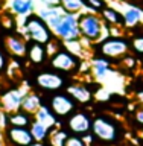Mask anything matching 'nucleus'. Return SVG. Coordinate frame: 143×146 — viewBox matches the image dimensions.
<instances>
[{
    "label": "nucleus",
    "instance_id": "obj_31",
    "mask_svg": "<svg viewBox=\"0 0 143 146\" xmlns=\"http://www.w3.org/2000/svg\"><path fill=\"white\" fill-rule=\"evenodd\" d=\"M136 102H137L139 107H143V88L136 93Z\"/></svg>",
    "mask_w": 143,
    "mask_h": 146
},
{
    "label": "nucleus",
    "instance_id": "obj_11",
    "mask_svg": "<svg viewBox=\"0 0 143 146\" xmlns=\"http://www.w3.org/2000/svg\"><path fill=\"white\" fill-rule=\"evenodd\" d=\"M3 139L6 146H29L34 141L29 128L6 126L3 128Z\"/></svg>",
    "mask_w": 143,
    "mask_h": 146
},
{
    "label": "nucleus",
    "instance_id": "obj_33",
    "mask_svg": "<svg viewBox=\"0 0 143 146\" xmlns=\"http://www.w3.org/2000/svg\"><path fill=\"white\" fill-rule=\"evenodd\" d=\"M29 146H49V145H47V141H35L34 140Z\"/></svg>",
    "mask_w": 143,
    "mask_h": 146
},
{
    "label": "nucleus",
    "instance_id": "obj_28",
    "mask_svg": "<svg viewBox=\"0 0 143 146\" xmlns=\"http://www.w3.org/2000/svg\"><path fill=\"white\" fill-rule=\"evenodd\" d=\"M66 146H88V143L85 141L84 137L75 135V134H69L66 140Z\"/></svg>",
    "mask_w": 143,
    "mask_h": 146
},
{
    "label": "nucleus",
    "instance_id": "obj_5",
    "mask_svg": "<svg viewBox=\"0 0 143 146\" xmlns=\"http://www.w3.org/2000/svg\"><path fill=\"white\" fill-rule=\"evenodd\" d=\"M21 31H23V36L27 41H34V43L47 46L50 41L55 40L52 29L37 12H32L27 17H25Z\"/></svg>",
    "mask_w": 143,
    "mask_h": 146
},
{
    "label": "nucleus",
    "instance_id": "obj_4",
    "mask_svg": "<svg viewBox=\"0 0 143 146\" xmlns=\"http://www.w3.org/2000/svg\"><path fill=\"white\" fill-rule=\"evenodd\" d=\"M69 82L70 81L67 79V76L55 72L49 67L35 68L34 75H32V85L40 93L52 94V93H57V91H63L66 90Z\"/></svg>",
    "mask_w": 143,
    "mask_h": 146
},
{
    "label": "nucleus",
    "instance_id": "obj_34",
    "mask_svg": "<svg viewBox=\"0 0 143 146\" xmlns=\"http://www.w3.org/2000/svg\"><path fill=\"white\" fill-rule=\"evenodd\" d=\"M2 117H3V111L0 110V123H2Z\"/></svg>",
    "mask_w": 143,
    "mask_h": 146
},
{
    "label": "nucleus",
    "instance_id": "obj_29",
    "mask_svg": "<svg viewBox=\"0 0 143 146\" xmlns=\"http://www.w3.org/2000/svg\"><path fill=\"white\" fill-rule=\"evenodd\" d=\"M9 62H11V58L8 56L3 49H0V76H3L5 73L8 72Z\"/></svg>",
    "mask_w": 143,
    "mask_h": 146
},
{
    "label": "nucleus",
    "instance_id": "obj_1",
    "mask_svg": "<svg viewBox=\"0 0 143 146\" xmlns=\"http://www.w3.org/2000/svg\"><path fill=\"white\" fill-rule=\"evenodd\" d=\"M91 135L94 139V145L100 143L105 146H113L120 143L123 139V126L116 117L110 116V114H99L93 117L91 123Z\"/></svg>",
    "mask_w": 143,
    "mask_h": 146
},
{
    "label": "nucleus",
    "instance_id": "obj_19",
    "mask_svg": "<svg viewBox=\"0 0 143 146\" xmlns=\"http://www.w3.org/2000/svg\"><path fill=\"white\" fill-rule=\"evenodd\" d=\"M123 15V27L125 29H132L143 20V11L134 5H126V8L122 11Z\"/></svg>",
    "mask_w": 143,
    "mask_h": 146
},
{
    "label": "nucleus",
    "instance_id": "obj_18",
    "mask_svg": "<svg viewBox=\"0 0 143 146\" xmlns=\"http://www.w3.org/2000/svg\"><path fill=\"white\" fill-rule=\"evenodd\" d=\"M8 8L17 17H27L37 8L35 0H8Z\"/></svg>",
    "mask_w": 143,
    "mask_h": 146
},
{
    "label": "nucleus",
    "instance_id": "obj_14",
    "mask_svg": "<svg viewBox=\"0 0 143 146\" xmlns=\"http://www.w3.org/2000/svg\"><path fill=\"white\" fill-rule=\"evenodd\" d=\"M26 61L35 68L44 67L49 61V53H47L46 46L40 43H34V41H27Z\"/></svg>",
    "mask_w": 143,
    "mask_h": 146
},
{
    "label": "nucleus",
    "instance_id": "obj_15",
    "mask_svg": "<svg viewBox=\"0 0 143 146\" xmlns=\"http://www.w3.org/2000/svg\"><path fill=\"white\" fill-rule=\"evenodd\" d=\"M3 128L6 126H20V128H29L31 123L34 122V116L27 114L23 110H17L14 113H3L2 117Z\"/></svg>",
    "mask_w": 143,
    "mask_h": 146
},
{
    "label": "nucleus",
    "instance_id": "obj_3",
    "mask_svg": "<svg viewBox=\"0 0 143 146\" xmlns=\"http://www.w3.org/2000/svg\"><path fill=\"white\" fill-rule=\"evenodd\" d=\"M82 64H84V59L72 53L63 43L61 47L49 56L46 67L52 68L64 76H79L82 73Z\"/></svg>",
    "mask_w": 143,
    "mask_h": 146
},
{
    "label": "nucleus",
    "instance_id": "obj_6",
    "mask_svg": "<svg viewBox=\"0 0 143 146\" xmlns=\"http://www.w3.org/2000/svg\"><path fill=\"white\" fill-rule=\"evenodd\" d=\"M93 46H98L96 55H100V56L110 59L113 62V66H117L119 61L125 55L131 53L130 38H126L125 35H108L107 38H104L102 41H99Z\"/></svg>",
    "mask_w": 143,
    "mask_h": 146
},
{
    "label": "nucleus",
    "instance_id": "obj_10",
    "mask_svg": "<svg viewBox=\"0 0 143 146\" xmlns=\"http://www.w3.org/2000/svg\"><path fill=\"white\" fill-rule=\"evenodd\" d=\"M91 84L87 81H70L66 87V93L75 99V102L81 107H90L94 102V91L90 87Z\"/></svg>",
    "mask_w": 143,
    "mask_h": 146
},
{
    "label": "nucleus",
    "instance_id": "obj_7",
    "mask_svg": "<svg viewBox=\"0 0 143 146\" xmlns=\"http://www.w3.org/2000/svg\"><path fill=\"white\" fill-rule=\"evenodd\" d=\"M78 17L79 14H72V12H64L57 25L52 27V32L55 38L61 40L63 43L67 41H76L81 40V32H79V25H78Z\"/></svg>",
    "mask_w": 143,
    "mask_h": 146
},
{
    "label": "nucleus",
    "instance_id": "obj_17",
    "mask_svg": "<svg viewBox=\"0 0 143 146\" xmlns=\"http://www.w3.org/2000/svg\"><path fill=\"white\" fill-rule=\"evenodd\" d=\"M90 67H91V73H93L96 79H102L113 70V62L107 58L100 56V55H96V56L90 59Z\"/></svg>",
    "mask_w": 143,
    "mask_h": 146
},
{
    "label": "nucleus",
    "instance_id": "obj_9",
    "mask_svg": "<svg viewBox=\"0 0 143 146\" xmlns=\"http://www.w3.org/2000/svg\"><path fill=\"white\" fill-rule=\"evenodd\" d=\"M91 123H93V117L88 113V110L78 108L75 113H72L64 120L63 126L69 131V134L85 137L91 132Z\"/></svg>",
    "mask_w": 143,
    "mask_h": 146
},
{
    "label": "nucleus",
    "instance_id": "obj_35",
    "mask_svg": "<svg viewBox=\"0 0 143 146\" xmlns=\"http://www.w3.org/2000/svg\"><path fill=\"white\" fill-rule=\"evenodd\" d=\"M140 67H142V68H143V56H142V58H140Z\"/></svg>",
    "mask_w": 143,
    "mask_h": 146
},
{
    "label": "nucleus",
    "instance_id": "obj_30",
    "mask_svg": "<svg viewBox=\"0 0 143 146\" xmlns=\"http://www.w3.org/2000/svg\"><path fill=\"white\" fill-rule=\"evenodd\" d=\"M132 117L143 128V107H137V110H134V113H132Z\"/></svg>",
    "mask_w": 143,
    "mask_h": 146
},
{
    "label": "nucleus",
    "instance_id": "obj_26",
    "mask_svg": "<svg viewBox=\"0 0 143 146\" xmlns=\"http://www.w3.org/2000/svg\"><path fill=\"white\" fill-rule=\"evenodd\" d=\"M85 5V11L94 12V14H102V11L108 6V0H84Z\"/></svg>",
    "mask_w": 143,
    "mask_h": 146
},
{
    "label": "nucleus",
    "instance_id": "obj_2",
    "mask_svg": "<svg viewBox=\"0 0 143 146\" xmlns=\"http://www.w3.org/2000/svg\"><path fill=\"white\" fill-rule=\"evenodd\" d=\"M78 25H79L81 38L87 40L91 44H96L110 35V26L102 20L99 14L82 11L78 17Z\"/></svg>",
    "mask_w": 143,
    "mask_h": 146
},
{
    "label": "nucleus",
    "instance_id": "obj_16",
    "mask_svg": "<svg viewBox=\"0 0 143 146\" xmlns=\"http://www.w3.org/2000/svg\"><path fill=\"white\" fill-rule=\"evenodd\" d=\"M44 104V98L40 91L37 90H27L25 96H23V102H21V108L23 111H26L27 114L34 116V114L40 110V107Z\"/></svg>",
    "mask_w": 143,
    "mask_h": 146
},
{
    "label": "nucleus",
    "instance_id": "obj_25",
    "mask_svg": "<svg viewBox=\"0 0 143 146\" xmlns=\"http://www.w3.org/2000/svg\"><path fill=\"white\" fill-rule=\"evenodd\" d=\"M59 5L63 6V9L66 12H72V14H79L82 11H85V5L84 0H61Z\"/></svg>",
    "mask_w": 143,
    "mask_h": 146
},
{
    "label": "nucleus",
    "instance_id": "obj_22",
    "mask_svg": "<svg viewBox=\"0 0 143 146\" xmlns=\"http://www.w3.org/2000/svg\"><path fill=\"white\" fill-rule=\"evenodd\" d=\"M69 137V131L63 125L55 126L50 129V135L47 140L49 146H66V140Z\"/></svg>",
    "mask_w": 143,
    "mask_h": 146
},
{
    "label": "nucleus",
    "instance_id": "obj_12",
    "mask_svg": "<svg viewBox=\"0 0 143 146\" xmlns=\"http://www.w3.org/2000/svg\"><path fill=\"white\" fill-rule=\"evenodd\" d=\"M27 90H23V87H14L0 93V110L3 113H14L21 108L23 96Z\"/></svg>",
    "mask_w": 143,
    "mask_h": 146
},
{
    "label": "nucleus",
    "instance_id": "obj_27",
    "mask_svg": "<svg viewBox=\"0 0 143 146\" xmlns=\"http://www.w3.org/2000/svg\"><path fill=\"white\" fill-rule=\"evenodd\" d=\"M130 49L131 53L134 52L136 56H143V34H134L130 36Z\"/></svg>",
    "mask_w": 143,
    "mask_h": 146
},
{
    "label": "nucleus",
    "instance_id": "obj_24",
    "mask_svg": "<svg viewBox=\"0 0 143 146\" xmlns=\"http://www.w3.org/2000/svg\"><path fill=\"white\" fill-rule=\"evenodd\" d=\"M29 129H31V134H32V137H34L35 141H47L49 140L50 128L43 125L41 122H38V120H35V119H34V122L31 123Z\"/></svg>",
    "mask_w": 143,
    "mask_h": 146
},
{
    "label": "nucleus",
    "instance_id": "obj_20",
    "mask_svg": "<svg viewBox=\"0 0 143 146\" xmlns=\"http://www.w3.org/2000/svg\"><path fill=\"white\" fill-rule=\"evenodd\" d=\"M34 119H35V120H38V122H41L43 125L49 126L50 129H52V128H55V126H59V125H61V120H59V119L55 116L53 111L49 108V105L46 104V102L41 105L40 110L34 114Z\"/></svg>",
    "mask_w": 143,
    "mask_h": 146
},
{
    "label": "nucleus",
    "instance_id": "obj_23",
    "mask_svg": "<svg viewBox=\"0 0 143 146\" xmlns=\"http://www.w3.org/2000/svg\"><path fill=\"white\" fill-rule=\"evenodd\" d=\"M117 68L122 70L123 73H134L140 68V59H139V56H136V55L128 53L119 61Z\"/></svg>",
    "mask_w": 143,
    "mask_h": 146
},
{
    "label": "nucleus",
    "instance_id": "obj_32",
    "mask_svg": "<svg viewBox=\"0 0 143 146\" xmlns=\"http://www.w3.org/2000/svg\"><path fill=\"white\" fill-rule=\"evenodd\" d=\"M41 5H47V6H55V5H59L61 0H38Z\"/></svg>",
    "mask_w": 143,
    "mask_h": 146
},
{
    "label": "nucleus",
    "instance_id": "obj_21",
    "mask_svg": "<svg viewBox=\"0 0 143 146\" xmlns=\"http://www.w3.org/2000/svg\"><path fill=\"white\" fill-rule=\"evenodd\" d=\"M100 17H102V20L107 23L108 26H117V27L125 29V27H123L122 11H119V9H116L114 6H111V5H108V6L104 9L102 14H100Z\"/></svg>",
    "mask_w": 143,
    "mask_h": 146
},
{
    "label": "nucleus",
    "instance_id": "obj_8",
    "mask_svg": "<svg viewBox=\"0 0 143 146\" xmlns=\"http://www.w3.org/2000/svg\"><path fill=\"white\" fill-rule=\"evenodd\" d=\"M44 102L49 105V108L53 111V114L57 116L59 120H66L72 113H75L79 105L75 102V99L72 98L69 93H66V90L57 91V93L49 94L44 99Z\"/></svg>",
    "mask_w": 143,
    "mask_h": 146
},
{
    "label": "nucleus",
    "instance_id": "obj_13",
    "mask_svg": "<svg viewBox=\"0 0 143 146\" xmlns=\"http://www.w3.org/2000/svg\"><path fill=\"white\" fill-rule=\"evenodd\" d=\"M5 50L12 61H26L27 40L21 35L11 34L5 38Z\"/></svg>",
    "mask_w": 143,
    "mask_h": 146
}]
</instances>
